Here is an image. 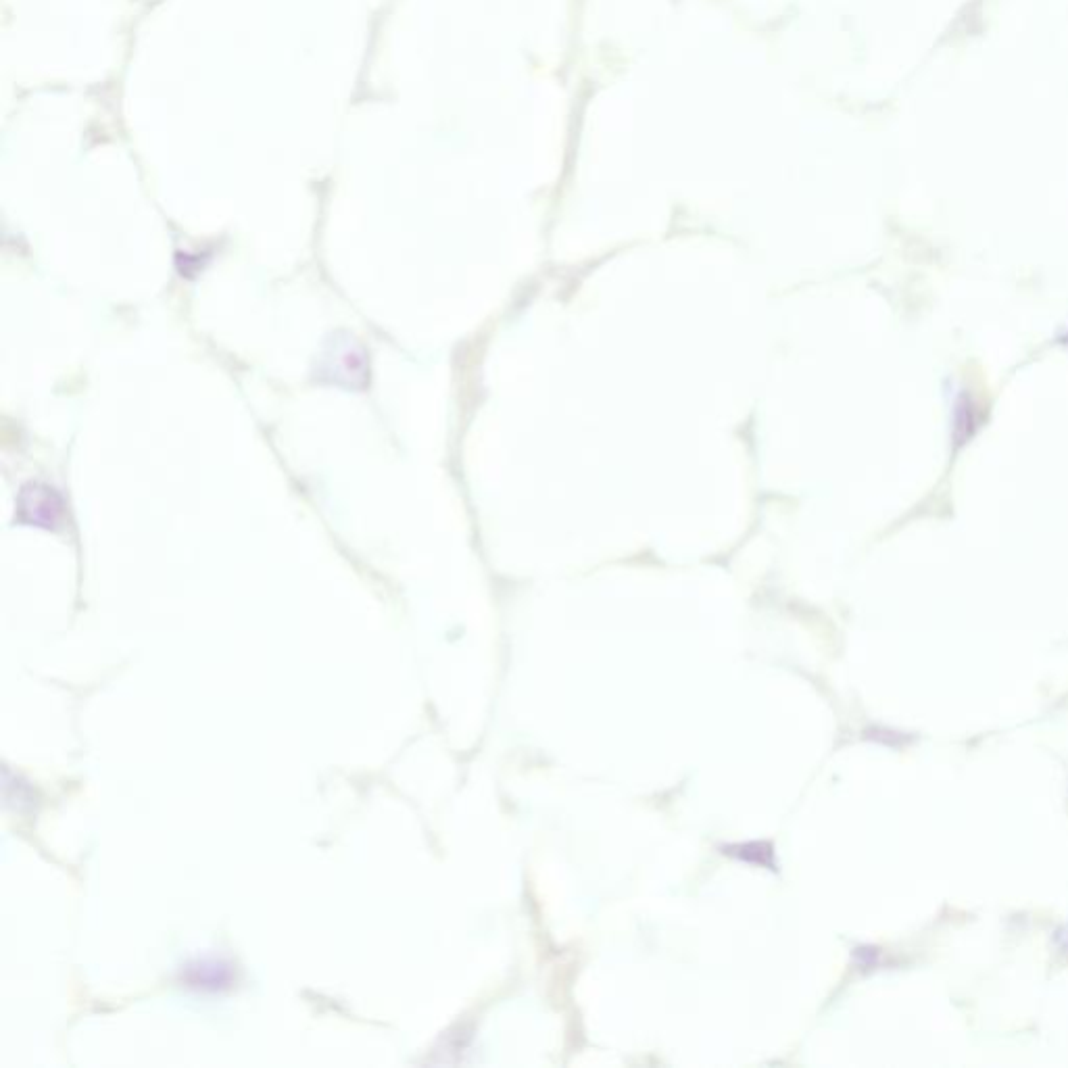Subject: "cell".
Returning <instances> with one entry per match:
<instances>
[{"mask_svg":"<svg viewBox=\"0 0 1068 1068\" xmlns=\"http://www.w3.org/2000/svg\"><path fill=\"white\" fill-rule=\"evenodd\" d=\"M313 376L322 384L363 391L370 384L368 351L349 332H334L315 359Z\"/></svg>","mask_w":1068,"mask_h":1068,"instance_id":"cell-1","label":"cell"},{"mask_svg":"<svg viewBox=\"0 0 1068 1068\" xmlns=\"http://www.w3.org/2000/svg\"><path fill=\"white\" fill-rule=\"evenodd\" d=\"M65 516L61 495L40 482H30L19 491L15 520L23 526L59 530Z\"/></svg>","mask_w":1068,"mask_h":1068,"instance_id":"cell-2","label":"cell"},{"mask_svg":"<svg viewBox=\"0 0 1068 1068\" xmlns=\"http://www.w3.org/2000/svg\"><path fill=\"white\" fill-rule=\"evenodd\" d=\"M724 854L735 856V858L751 862V864L766 866L770 870H776L770 843H756L754 841V843H743V845H728V847H724Z\"/></svg>","mask_w":1068,"mask_h":1068,"instance_id":"cell-3","label":"cell"}]
</instances>
